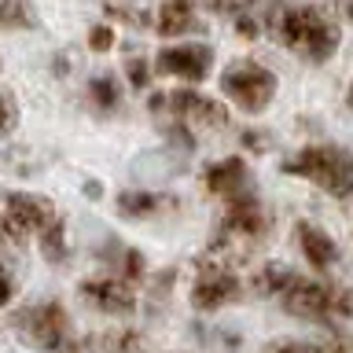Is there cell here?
<instances>
[{
  "mask_svg": "<svg viewBox=\"0 0 353 353\" xmlns=\"http://www.w3.org/2000/svg\"><path fill=\"white\" fill-rule=\"evenodd\" d=\"M199 181H203V192L217 195V199H232V195H239L250 188V165L243 154H228V159L206 162L203 173H199Z\"/></svg>",
  "mask_w": 353,
  "mask_h": 353,
  "instance_id": "7c38bea8",
  "label": "cell"
},
{
  "mask_svg": "<svg viewBox=\"0 0 353 353\" xmlns=\"http://www.w3.org/2000/svg\"><path fill=\"white\" fill-rule=\"evenodd\" d=\"M0 66H4V63H0Z\"/></svg>",
  "mask_w": 353,
  "mask_h": 353,
  "instance_id": "e575fe53",
  "label": "cell"
},
{
  "mask_svg": "<svg viewBox=\"0 0 353 353\" xmlns=\"http://www.w3.org/2000/svg\"><path fill=\"white\" fill-rule=\"evenodd\" d=\"M276 302L283 305V313H291L298 320H313V324H335V302H339V287L313 280V276H298L291 272L283 283V291L276 294Z\"/></svg>",
  "mask_w": 353,
  "mask_h": 353,
  "instance_id": "52a82bcc",
  "label": "cell"
},
{
  "mask_svg": "<svg viewBox=\"0 0 353 353\" xmlns=\"http://www.w3.org/2000/svg\"><path fill=\"white\" fill-rule=\"evenodd\" d=\"M176 206H181V199H176V195L148 192V188H129V192L118 195V214L132 217V221L154 217V214H162V210H176Z\"/></svg>",
  "mask_w": 353,
  "mask_h": 353,
  "instance_id": "9a60e30c",
  "label": "cell"
},
{
  "mask_svg": "<svg viewBox=\"0 0 353 353\" xmlns=\"http://www.w3.org/2000/svg\"><path fill=\"white\" fill-rule=\"evenodd\" d=\"M261 22H265V33H272L276 44L302 55L305 63L335 59V52L342 44L339 19L320 4H272L261 11Z\"/></svg>",
  "mask_w": 353,
  "mask_h": 353,
  "instance_id": "6da1fadb",
  "label": "cell"
},
{
  "mask_svg": "<svg viewBox=\"0 0 353 353\" xmlns=\"http://www.w3.org/2000/svg\"><path fill=\"white\" fill-rule=\"evenodd\" d=\"M243 148H247V151H265V148H269V137H261V132L247 129V132H243Z\"/></svg>",
  "mask_w": 353,
  "mask_h": 353,
  "instance_id": "f546056e",
  "label": "cell"
},
{
  "mask_svg": "<svg viewBox=\"0 0 353 353\" xmlns=\"http://www.w3.org/2000/svg\"><path fill=\"white\" fill-rule=\"evenodd\" d=\"M154 30H159V37H184V33L203 30L195 0H162L154 11Z\"/></svg>",
  "mask_w": 353,
  "mask_h": 353,
  "instance_id": "5bb4252c",
  "label": "cell"
},
{
  "mask_svg": "<svg viewBox=\"0 0 353 353\" xmlns=\"http://www.w3.org/2000/svg\"><path fill=\"white\" fill-rule=\"evenodd\" d=\"M37 239H41V254H44V261L63 265L66 258H70V243H66V221H63V217H55V221L41 232Z\"/></svg>",
  "mask_w": 353,
  "mask_h": 353,
  "instance_id": "ac0fdd59",
  "label": "cell"
},
{
  "mask_svg": "<svg viewBox=\"0 0 353 353\" xmlns=\"http://www.w3.org/2000/svg\"><path fill=\"white\" fill-rule=\"evenodd\" d=\"M203 8L210 11V15H228V19H236V15H243V11H254V8H258V0H203Z\"/></svg>",
  "mask_w": 353,
  "mask_h": 353,
  "instance_id": "cb8c5ba5",
  "label": "cell"
},
{
  "mask_svg": "<svg viewBox=\"0 0 353 353\" xmlns=\"http://www.w3.org/2000/svg\"><path fill=\"white\" fill-rule=\"evenodd\" d=\"M85 195H92V199H99V181H85Z\"/></svg>",
  "mask_w": 353,
  "mask_h": 353,
  "instance_id": "1f68e13d",
  "label": "cell"
},
{
  "mask_svg": "<svg viewBox=\"0 0 353 353\" xmlns=\"http://www.w3.org/2000/svg\"><path fill=\"white\" fill-rule=\"evenodd\" d=\"M261 353H320V346H313V342H302V339H276V342H269Z\"/></svg>",
  "mask_w": 353,
  "mask_h": 353,
  "instance_id": "4316f807",
  "label": "cell"
},
{
  "mask_svg": "<svg viewBox=\"0 0 353 353\" xmlns=\"http://www.w3.org/2000/svg\"><path fill=\"white\" fill-rule=\"evenodd\" d=\"M154 70L165 77H176V81L199 85L214 74V48L203 41H181V44H165L154 55Z\"/></svg>",
  "mask_w": 353,
  "mask_h": 353,
  "instance_id": "30bf717a",
  "label": "cell"
},
{
  "mask_svg": "<svg viewBox=\"0 0 353 353\" xmlns=\"http://www.w3.org/2000/svg\"><path fill=\"white\" fill-rule=\"evenodd\" d=\"M151 66L154 63H148L143 55H132V59L125 63V77H129V85L137 88V92H143V88L151 85Z\"/></svg>",
  "mask_w": 353,
  "mask_h": 353,
  "instance_id": "d4e9b609",
  "label": "cell"
},
{
  "mask_svg": "<svg viewBox=\"0 0 353 353\" xmlns=\"http://www.w3.org/2000/svg\"><path fill=\"white\" fill-rule=\"evenodd\" d=\"M276 88H280V77H276L265 63L232 59L225 70H221V96H225L236 110H243V114H261V110H269V103L276 99Z\"/></svg>",
  "mask_w": 353,
  "mask_h": 353,
  "instance_id": "5b68a950",
  "label": "cell"
},
{
  "mask_svg": "<svg viewBox=\"0 0 353 353\" xmlns=\"http://www.w3.org/2000/svg\"><path fill=\"white\" fill-rule=\"evenodd\" d=\"M294 243L313 272H331L339 265V243L331 239L327 228L313 225V221H294Z\"/></svg>",
  "mask_w": 353,
  "mask_h": 353,
  "instance_id": "4fadbf2b",
  "label": "cell"
},
{
  "mask_svg": "<svg viewBox=\"0 0 353 353\" xmlns=\"http://www.w3.org/2000/svg\"><path fill=\"white\" fill-rule=\"evenodd\" d=\"M8 239V232H4V225H0V243H4Z\"/></svg>",
  "mask_w": 353,
  "mask_h": 353,
  "instance_id": "836d02e7",
  "label": "cell"
},
{
  "mask_svg": "<svg viewBox=\"0 0 353 353\" xmlns=\"http://www.w3.org/2000/svg\"><path fill=\"white\" fill-rule=\"evenodd\" d=\"M59 217L52 199L33 195V192H4L0 195V225H4L8 239H30L41 236L52 221Z\"/></svg>",
  "mask_w": 353,
  "mask_h": 353,
  "instance_id": "ba28073f",
  "label": "cell"
},
{
  "mask_svg": "<svg viewBox=\"0 0 353 353\" xmlns=\"http://www.w3.org/2000/svg\"><path fill=\"white\" fill-rule=\"evenodd\" d=\"M15 125H19V103L8 88H0V137L15 132Z\"/></svg>",
  "mask_w": 353,
  "mask_h": 353,
  "instance_id": "484cf974",
  "label": "cell"
},
{
  "mask_svg": "<svg viewBox=\"0 0 353 353\" xmlns=\"http://www.w3.org/2000/svg\"><path fill=\"white\" fill-rule=\"evenodd\" d=\"M320 353H353V339H346V335H331V342L327 346H320Z\"/></svg>",
  "mask_w": 353,
  "mask_h": 353,
  "instance_id": "83f0119b",
  "label": "cell"
},
{
  "mask_svg": "<svg viewBox=\"0 0 353 353\" xmlns=\"http://www.w3.org/2000/svg\"><path fill=\"white\" fill-rule=\"evenodd\" d=\"M107 258H110V269H114V276H121L125 283H140V280H148V261H143V254L140 250H132V247H110L107 250Z\"/></svg>",
  "mask_w": 353,
  "mask_h": 353,
  "instance_id": "e0dca14e",
  "label": "cell"
},
{
  "mask_svg": "<svg viewBox=\"0 0 353 353\" xmlns=\"http://www.w3.org/2000/svg\"><path fill=\"white\" fill-rule=\"evenodd\" d=\"M11 294H15V280L8 276V269L0 265V309H4L11 302Z\"/></svg>",
  "mask_w": 353,
  "mask_h": 353,
  "instance_id": "f1b7e54d",
  "label": "cell"
},
{
  "mask_svg": "<svg viewBox=\"0 0 353 353\" xmlns=\"http://www.w3.org/2000/svg\"><path fill=\"white\" fill-rule=\"evenodd\" d=\"M239 298H243V280L228 261L210 258L199 265V272L192 280V305L199 313H217V309L239 302Z\"/></svg>",
  "mask_w": 353,
  "mask_h": 353,
  "instance_id": "9c48e42d",
  "label": "cell"
},
{
  "mask_svg": "<svg viewBox=\"0 0 353 353\" xmlns=\"http://www.w3.org/2000/svg\"><path fill=\"white\" fill-rule=\"evenodd\" d=\"M148 110L170 121H188V125L221 129L228 125V107L217 96H206L199 88H170V92H151Z\"/></svg>",
  "mask_w": 353,
  "mask_h": 353,
  "instance_id": "8992f818",
  "label": "cell"
},
{
  "mask_svg": "<svg viewBox=\"0 0 353 353\" xmlns=\"http://www.w3.org/2000/svg\"><path fill=\"white\" fill-rule=\"evenodd\" d=\"M346 107H353V81H350V88H346Z\"/></svg>",
  "mask_w": 353,
  "mask_h": 353,
  "instance_id": "d6a6232c",
  "label": "cell"
},
{
  "mask_svg": "<svg viewBox=\"0 0 353 353\" xmlns=\"http://www.w3.org/2000/svg\"><path fill=\"white\" fill-rule=\"evenodd\" d=\"M339 11H342L346 22H353V0H339Z\"/></svg>",
  "mask_w": 353,
  "mask_h": 353,
  "instance_id": "4dcf8cb0",
  "label": "cell"
},
{
  "mask_svg": "<svg viewBox=\"0 0 353 353\" xmlns=\"http://www.w3.org/2000/svg\"><path fill=\"white\" fill-rule=\"evenodd\" d=\"M140 342H143V335L137 327H114V331H103L96 339V346H99V353H140Z\"/></svg>",
  "mask_w": 353,
  "mask_h": 353,
  "instance_id": "ffe728a7",
  "label": "cell"
},
{
  "mask_svg": "<svg viewBox=\"0 0 353 353\" xmlns=\"http://www.w3.org/2000/svg\"><path fill=\"white\" fill-rule=\"evenodd\" d=\"M280 173L302 176L331 199H353V154L342 143H305L280 162Z\"/></svg>",
  "mask_w": 353,
  "mask_h": 353,
  "instance_id": "7a4b0ae2",
  "label": "cell"
},
{
  "mask_svg": "<svg viewBox=\"0 0 353 353\" xmlns=\"http://www.w3.org/2000/svg\"><path fill=\"white\" fill-rule=\"evenodd\" d=\"M11 327L19 331L22 342L37 346L44 353H85L92 342L85 339H74L70 331V313L59 305V302H37V305H26L11 316Z\"/></svg>",
  "mask_w": 353,
  "mask_h": 353,
  "instance_id": "277c9868",
  "label": "cell"
},
{
  "mask_svg": "<svg viewBox=\"0 0 353 353\" xmlns=\"http://www.w3.org/2000/svg\"><path fill=\"white\" fill-rule=\"evenodd\" d=\"M103 11L110 19H118V22H129V26H143V22H148V15L137 11L129 0H103Z\"/></svg>",
  "mask_w": 353,
  "mask_h": 353,
  "instance_id": "603a6c76",
  "label": "cell"
},
{
  "mask_svg": "<svg viewBox=\"0 0 353 353\" xmlns=\"http://www.w3.org/2000/svg\"><path fill=\"white\" fill-rule=\"evenodd\" d=\"M269 228H272V214L247 188V192L228 199L225 217H221V225H217V236H214V243H210V258H221V254L243 258L254 243H261L265 236H269Z\"/></svg>",
  "mask_w": 353,
  "mask_h": 353,
  "instance_id": "3957f363",
  "label": "cell"
},
{
  "mask_svg": "<svg viewBox=\"0 0 353 353\" xmlns=\"http://www.w3.org/2000/svg\"><path fill=\"white\" fill-rule=\"evenodd\" d=\"M77 294L96 313H107V316H132L137 313L132 283H125L121 276H88V280L77 283Z\"/></svg>",
  "mask_w": 353,
  "mask_h": 353,
  "instance_id": "8fae6325",
  "label": "cell"
},
{
  "mask_svg": "<svg viewBox=\"0 0 353 353\" xmlns=\"http://www.w3.org/2000/svg\"><path fill=\"white\" fill-rule=\"evenodd\" d=\"M85 96L99 114H110V110L121 107V85H118L114 74H96L92 81L85 85Z\"/></svg>",
  "mask_w": 353,
  "mask_h": 353,
  "instance_id": "2e32d148",
  "label": "cell"
},
{
  "mask_svg": "<svg viewBox=\"0 0 353 353\" xmlns=\"http://www.w3.org/2000/svg\"><path fill=\"white\" fill-rule=\"evenodd\" d=\"M88 52H96V55H103L114 48V41H118V33L114 26H107V22H96V26H88Z\"/></svg>",
  "mask_w": 353,
  "mask_h": 353,
  "instance_id": "7402d4cb",
  "label": "cell"
},
{
  "mask_svg": "<svg viewBox=\"0 0 353 353\" xmlns=\"http://www.w3.org/2000/svg\"><path fill=\"white\" fill-rule=\"evenodd\" d=\"M291 272L294 269H287V265H280V261L261 265V269L254 272V280H250V291L258 298H276L283 291V283H287V276H291Z\"/></svg>",
  "mask_w": 353,
  "mask_h": 353,
  "instance_id": "d6986e66",
  "label": "cell"
},
{
  "mask_svg": "<svg viewBox=\"0 0 353 353\" xmlns=\"http://www.w3.org/2000/svg\"><path fill=\"white\" fill-rule=\"evenodd\" d=\"M33 8L26 0H0V30H30Z\"/></svg>",
  "mask_w": 353,
  "mask_h": 353,
  "instance_id": "44dd1931",
  "label": "cell"
}]
</instances>
